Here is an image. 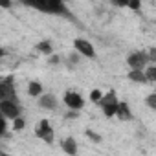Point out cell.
<instances>
[{"instance_id":"obj_6","label":"cell","mask_w":156,"mask_h":156,"mask_svg":"<svg viewBox=\"0 0 156 156\" xmlns=\"http://www.w3.org/2000/svg\"><path fill=\"white\" fill-rule=\"evenodd\" d=\"M73 50L79 53L81 57H87V59H96L98 57L94 44L90 41H87V39H81V37L73 39Z\"/></svg>"},{"instance_id":"obj_4","label":"cell","mask_w":156,"mask_h":156,"mask_svg":"<svg viewBox=\"0 0 156 156\" xmlns=\"http://www.w3.org/2000/svg\"><path fill=\"white\" fill-rule=\"evenodd\" d=\"M35 136H37L39 140H42L44 143H48V145H51V143L55 141V130H53L50 119H41V121L37 123V127H35Z\"/></svg>"},{"instance_id":"obj_8","label":"cell","mask_w":156,"mask_h":156,"mask_svg":"<svg viewBox=\"0 0 156 156\" xmlns=\"http://www.w3.org/2000/svg\"><path fill=\"white\" fill-rule=\"evenodd\" d=\"M0 114L15 121L17 118H22V107L20 103H13V101H0Z\"/></svg>"},{"instance_id":"obj_25","label":"cell","mask_w":156,"mask_h":156,"mask_svg":"<svg viewBox=\"0 0 156 156\" xmlns=\"http://www.w3.org/2000/svg\"><path fill=\"white\" fill-rule=\"evenodd\" d=\"M154 6H156V2H154Z\"/></svg>"},{"instance_id":"obj_5","label":"cell","mask_w":156,"mask_h":156,"mask_svg":"<svg viewBox=\"0 0 156 156\" xmlns=\"http://www.w3.org/2000/svg\"><path fill=\"white\" fill-rule=\"evenodd\" d=\"M149 55H147V51H130L129 55H127V64H129V68L130 70H141V72H145V68L149 66Z\"/></svg>"},{"instance_id":"obj_3","label":"cell","mask_w":156,"mask_h":156,"mask_svg":"<svg viewBox=\"0 0 156 156\" xmlns=\"http://www.w3.org/2000/svg\"><path fill=\"white\" fill-rule=\"evenodd\" d=\"M98 105L101 107V110H103V114H105L107 118H114V116L118 114L119 99H118V96H116V92H114V90H108Z\"/></svg>"},{"instance_id":"obj_12","label":"cell","mask_w":156,"mask_h":156,"mask_svg":"<svg viewBox=\"0 0 156 156\" xmlns=\"http://www.w3.org/2000/svg\"><path fill=\"white\" fill-rule=\"evenodd\" d=\"M116 116H118V119H121V121L132 119V112H130L127 101H119V107H118V114H116Z\"/></svg>"},{"instance_id":"obj_16","label":"cell","mask_w":156,"mask_h":156,"mask_svg":"<svg viewBox=\"0 0 156 156\" xmlns=\"http://www.w3.org/2000/svg\"><path fill=\"white\" fill-rule=\"evenodd\" d=\"M145 103H147V107H149V108H152V110L156 112V92L149 94V96L145 98Z\"/></svg>"},{"instance_id":"obj_1","label":"cell","mask_w":156,"mask_h":156,"mask_svg":"<svg viewBox=\"0 0 156 156\" xmlns=\"http://www.w3.org/2000/svg\"><path fill=\"white\" fill-rule=\"evenodd\" d=\"M24 6L44 11V13H51V15H59V17H66V19H73L68 6L62 0H41V2H24Z\"/></svg>"},{"instance_id":"obj_24","label":"cell","mask_w":156,"mask_h":156,"mask_svg":"<svg viewBox=\"0 0 156 156\" xmlns=\"http://www.w3.org/2000/svg\"><path fill=\"white\" fill-rule=\"evenodd\" d=\"M50 62H51V64H57V62H61V57H59V55H51V57H50Z\"/></svg>"},{"instance_id":"obj_7","label":"cell","mask_w":156,"mask_h":156,"mask_svg":"<svg viewBox=\"0 0 156 156\" xmlns=\"http://www.w3.org/2000/svg\"><path fill=\"white\" fill-rule=\"evenodd\" d=\"M62 103L68 107V110H77L79 112L85 107V98L75 90H66L64 96H62Z\"/></svg>"},{"instance_id":"obj_10","label":"cell","mask_w":156,"mask_h":156,"mask_svg":"<svg viewBox=\"0 0 156 156\" xmlns=\"http://www.w3.org/2000/svg\"><path fill=\"white\" fill-rule=\"evenodd\" d=\"M61 147H62V151H64L68 156H77V152H79V149H77V141H75L73 136L64 138V140L61 141Z\"/></svg>"},{"instance_id":"obj_15","label":"cell","mask_w":156,"mask_h":156,"mask_svg":"<svg viewBox=\"0 0 156 156\" xmlns=\"http://www.w3.org/2000/svg\"><path fill=\"white\" fill-rule=\"evenodd\" d=\"M145 75L149 83H156V64H149L145 68Z\"/></svg>"},{"instance_id":"obj_9","label":"cell","mask_w":156,"mask_h":156,"mask_svg":"<svg viewBox=\"0 0 156 156\" xmlns=\"http://www.w3.org/2000/svg\"><path fill=\"white\" fill-rule=\"evenodd\" d=\"M37 105H39V108H44V110H55L59 101H57V98L53 94H42L37 99Z\"/></svg>"},{"instance_id":"obj_21","label":"cell","mask_w":156,"mask_h":156,"mask_svg":"<svg viewBox=\"0 0 156 156\" xmlns=\"http://www.w3.org/2000/svg\"><path fill=\"white\" fill-rule=\"evenodd\" d=\"M147 55H149V61L156 64V46H154V48H149V50H147Z\"/></svg>"},{"instance_id":"obj_13","label":"cell","mask_w":156,"mask_h":156,"mask_svg":"<svg viewBox=\"0 0 156 156\" xmlns=\"http://www.w3.org/2000/svg\"><path fill=\"white\" fill-rule=\"evenodd\" d=\"M28 94L31 96V98H41L42 94H44V88H42V85L39 83V81H30L28 83Z\"/></svg>"},{"instance_id":"obj_20","label":"cell","mask_w":156,"mask_h":156,"mask_svg":"<svg viewBox=\"0 0 156 156\" xmlns=\"http://www.w3.org/2000/svg\"><path fill=\"white\" fill-rule=\"evenodd\" d=\"M87 136H88L94 143H99V141H101V136H99V134H96V132H94V130H90V129L87 130Z\"/></svg>"},{"instance_id":"obj_23","label":"cell","mask_w":156,"mask_h":156,"mask_svg":"<svg viewBox=\"0 0 156 156\" xmlns=\"http://www.w3.org/2000/svg\"><path fill=\"white\" fill-rule=\"evenodd\" d=\"M64 118L66 119H77V118H79V112H77V110H68L64 114Z\"/></svg>"},{"instance_id":"obj_17","label":"cell","mask_w":156,"mask_h":156,"mask_svg":"<svg viewBox=\"0 0 156 156\" xmlns=\"http://www.w3.org/2000/svg\"><path fill=\"white\" fill-rule=\"evenodd\" d=\"M103 96H105V94H103L101 90H98V88H94V90L90 92V101H94V103H99V101L103 99Z\"/></svg>"},{"instance_id":"obj_19","label":"cell","mask_w":156,"mask_h":156,"mask_svg":"<svg viewBox=\"0 0 156 156\" xmlns=\"http://www.w3.org/2000/svg\"><path fill=\"white\" fill-rule=\"evenodd\" d=\"M26 127V121H24V118H17L15 121H13V130H22Z\"/></svg>"},{"instance_id":"obj_11","label":"cell","mask_w":156,"mask_h":156,"mask_svg":"<svg viewBox=\"0 0 156 156\" xmlns=\"http://www.w3.org/2000/svg\"><path fill=\"white\" fill-rule=\"evenodd\" d=\"M127 79L132 81V83H138V85H147V83H149L145 72H141V70H129Z\"/></svg>"},{"instance_id":"obj_22","label":"cell","mask_w":156,"mask_h":156,"mask_svg":"<svg viewBox=\"0 0 156 156\" xmlns=\"http://www.w3.org/2000/svg\"><path fill=\"white\" fill-rule=\"evenodd\" d=\"M127 8H129V9H132V11H140V8H141V2L134 0V2H129V4H127Z\"/></svg>"},{"instance_id":"obj_14","label":"cell","mask_w":156,"mask_h":156,"mask_svg":"<svg viewBox=\"0 0 156 156\" xmlns=\"http://www.w3.org/2000/svg\"><path fill=\"white\" fill-rule=\"evenodd\" d=\"M37 51L39 53H42V55H53V46H51V42L50 41H41L39 44H37Z\"/></svg>"},{"instance_id":"obj_2","label":"cell","mask_w":156,"mask_h":156,"mask_svg":"<svg viewBox=\"0 0 156 156\" xmlns=\"http://www.w3.org/2000/svg\"><path fill=\"white\" fill-rule=\"evenodd\" d=\"M0 101H13V103H20L17 90H15V77L13 75H6L0 81Z\"/></svg>"},{"instance_id":"obj_18","label":"cell","mask_w":156,"mask_h":156,"mask_svg":"<svg viewBox=\"0 0 156 156\" xmlns=\"http://www.w3.org/2000/svg\"><path fill=\"white\" fill-rule=\"evenodd\" d=\"M0 123H2V127H0V136H8V118H0Z\"/></svg>"}]
</instances>
